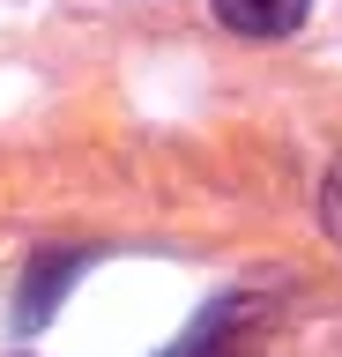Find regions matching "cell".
<instances>
[{"label":"cell","instance_id":"6da1fadb","mask_svg":"<svg viewBox=\"0 0 342 357\" xmlns=\"http://www.w3.org/2000/svg\"><path fill=\"white\" fill-rule=\"evenodd\" d=\"M216 22H231L238 38H290L297 22L313 15V0H208Z\"/></svg>","mask_w":342,"mask_h":357},{"label":"cell","instance_id":"7a4b0ae2","mask_svg":"<svg viewBox=\"0 0 342 357\" xmlns=\"http://www.w3.org/2000/svg\"><path fill=\"white\" fill-rule=\"evenodd\" d=\"M246 320H253V298H224V305H208L201 320H194V335H186L171 357H231L238 335H246Z\"/></svg>","mask_w":342,"mask_h":357},{"label":"cell","instance_id":"3957f363","mask_svg":"<svg viewBox=\"0 0 342 357\" xmlns=\"http://www.w3.org/2000/svg\"><path fill=\"white\" fill-rule=\"evenodd\" d=\"M82 268V253H68V261L52 268V261H38V275H30V305H23V328H38L52 305H60V290H68V275Z\"/></svg>","mask_w":342,"mask_h":357},{"label":"cell","instance_id":"277c9868","mask_svg":"<svg viewBox=\"0 0 342 357\" xmlns=\"http://www.w3.org/2000/svg\"><path fill=\"white\" fill-rule=\"evenodd\" d=\"M320 216H327V238L342 245V156L327 164V186H320Z\"/></svg>","mask_w":342,"mask_h":357}]
</instances>
